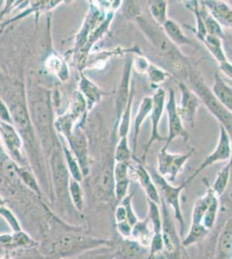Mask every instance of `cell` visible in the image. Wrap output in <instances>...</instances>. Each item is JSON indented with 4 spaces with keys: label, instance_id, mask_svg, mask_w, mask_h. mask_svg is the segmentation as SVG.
Returning a JSON list of instances; mask_svg holds the SVG:
<instances>
[{
    "label": "cell",
    "instance_id": "1",
    "mask_svg": "<svg viewBox=\"0 0 232 259\" xmlns=\"http://www.w3.org/2000/svg\"><path fill=\"white\" fill-rule=\"evenodd\" d=\"M108 244L109 241L105 239L68 233L60 236L51 242L48 246L47 251L53 256L68 257Z\"/></svg>",
    "mask_w": 232,
    "mask_h": 259
},
{
    "label": "cell",
    "instance_id": "2",
    "mask_svg": "<svg viewBox=\"0 0 232 259\" xmlns=\"http://www.w3.org/2000/svg\"><path fill=\"white\" fill-rule=\"evenodd\" d=\"M190 81L191 89L198 96L200 100L206 105L207 109L218 119L219 124L225 128L229 137L232 138V113L217 100L212 92V89H209L197 77H195L193 79L191 78Z\"/></svg>",
    "mask_w": 232,
    "mask_h": 259
},
{
    "label": "cell",
    "instance_id": "3",
    "mask_svg": "<svg viewBox=\"0 0 232 259\" xmlns=\"http://www.w3.org/2000/svg\"><path fill=\"white\" fill-rule=\"evenodd\" d=\"M217 197H218V195L215 194L212 188H210L207 193L202 197L197 199V201L194 204L191 228L189 231L188 235L186 236V238L183 242V244L185 246H189L191 244L200 242L208 234L209 231L203 227L204 218L212 201Z\"/></svg>",
    "mask_w": 232,
    "mask_h": 259
},
{
    "label": "cell",
    "instance_id": "4",
    "mask_svg": "<svg viewBox=\"0 0 232 259\" xmlns=\"http://www.w3.org/2000/svg\"><path fill=\"white\" fill-rule=\"evenodd\" d=\"M164 109L168 113V133L163 149L168 150L171 143L178 138H181L185 141L188 140V133L185 129L182 119L180 118L178 112L176 95L174 89H168V99L165 102Z\"/></svg>",
    "mask_w": 232,
    "mask_h": 259
},
{
    "label": "cell",
    "instance_id": "5",
    "mask_svg": "<svg viewBox=\"0 0 232 259\" xmlns=\"http://www.w3.org/2000/svg\"><path fill=\"white\" fill-rule=\"evenodd\" d=\"M194 150L186 154H172L162 148L158 154V173L169 182H175Z\"/></svg>",
    "mask_w": 232,
    "mask_h": 259
},
{
    "label": "cell",
    "instance_id": "6",
    "mask_svg": "<svg viewBox=\"0 0 232 259\" xmlns=\"http://www.w3.org/2000/svg\"><path fill=\"white\" fill-rule=\"evenodd\" d=\"M220 125V132H219V139H218V145L215 148V150L212 153L206 156L197 170L195 171L193 175L189 178L185 183V186L188 184L191 181L195 179L197 175L200 174L202 171L210 167L211 165L214 164L216 162H223V161H229L231 159L232 146L231 139L229 137V133H227L225 128L223 125Z\"/></svg>",
    "mask_w": 232,
    "mask_h": 259
},
{
    "label": "cell",
    "instance_id": "7",
    "mask_svg": "<svg viewBox=\"0 0 232 259\" xmlns=\"http://www.w3.org/2000/svg\"><path fill=\"white\" fill-rule=\"evenodd\" d=\"M152 98L153 101V109L150 113L152 131H151L150 139L147 142V145L145 147L144 153L142 156V159L144 162L147 159V154L149 152L151 146L153 145L154 142H165L167 140V138L163 137L159 133V131L160 120L165 108V91L162 88H159L157 89Z\"/></svg>",
    "mask_w": 232,
    "mask_h": 259
},
{
    "label": "cell",
    "instance_id": "8",
    "mask_svg": "<svg viewBox=\"0 0 232 259\" xmlns=\"http://www.w3.org/2000/svg\"><path fill=\"white\" fill-rule=\"evenodd\" d=\"M147 38L149 40L153 47L163 55H171L175 49L174 46L164 34L163 28L154 22H150L142 16L136 19Z\"/></svg>",
    "mask_w": 232,
    "mask_h": 259
},
{
    "label": "cell",
    "instance_id": "9",
    "mask_svg": "<svg viewBox=\"0 0 232 259\" xmlns=\"http://www.w3.org/2000/svg\"><path fill=\"white\" fill-rule=\"evenodd\" d=\"M180 91V103L178 106V112L182 119L183 123L193 127L197 109L201 100L193 90L184 82H178Z\"/></svg>",
    "mask_w": 232,
    "mask_h": 259
},
{
    "label": "cell",
    "instance_id": "10",
    "mask_svg": "<svg viewBox=\"0 0 232 259\" xmlns=\"http://www.w3.org/2000/svg\"><path fill=\"white\" fill-rule=\"evenodd\" d=\"M152 178L157 189H159L160 194H162V197L164 198V201L173 207L175 217L179 220L183 228L184 221H183L182 212H181L180 203H179V196L182 189L185 187V183H183L182 185L179 187H174L171 185L170 183H168V181L161 177L159 173H153L152 175Z\"/></svg>",
    "mask_w": 232,
    "mask_h": 259
},
{
    "label": "cell",
    "instance_id": "11",
    "mask_svg": "<svg viewBox=\"0 0 232 259\" xmlns=\"http://www.w3.org/2000/svg\"><path fill=\"white\" fill-rule=\"evenodd\" d=\"M67 139L74 156H76L77 162L79 163L83 177H87L89 174V166L85 137L79 129H77L71 133V135Z\"/></svg>",
    "mask_w": 232,
    "mask_h": 259
},
{
    "label": "cell",
    "instance_id": "12",
    "mask_svg": "<svg viewBox=\"0 0 232 259\" xmlns=\"http://www.w3.org/2000/svg\"><path fill=\"white\" fill-rule=\"evenodd\" d=\"M0 137L10 155L13 156L15 159L18 160V162H22L20 149L23 145V142L12 124L0 120Z\"/></svg>",
    "mask_w": 232,
    "mask_h": 259
},
{
    "label": "cell",
    "instance_id": "13",
    "mask_svg": "<svg viewBox=\"0 0 232 259\" xmlns=\"http://www.w3.org/2000/svg\"><path fill=\"white\" fill-rule=\"evenodd\" d=\"M52 173L56 196L63 200L67 194L69 195V181L71 177L69 176L68 168L65 167L62 160L58 156H55L52 162Z\"/></svg>",
    "mask_w": 232,
    "mask_h": 259
},
{
    "label": "cell",
    "instance_id": "14",
    "mask_svg": "<svg viewBox=\"0 0 232 259\" xmlns=\"http://www.w3.org/2000/svg\"><path fill=\"white\" fill-rule=\"evenodd\" d=\"M222 27L232 29V9L228 4L218 0L200 1Z\"/></svg>",
    "mask_w": 232,
    "mask_h": 259
},
{
    "label": "cell",
    "instance_id": "15",
    "mask_svg": "<svg viewBox=\"0 0 232 259\" xmlns=\"http://www.w3.org/2000/svg\"><path fill=\"white\" fill-rule=\"evenodd\" d=\"M129 163L115 162L114 168V190L115 197L121 201L127 195L129 187Z\"/></svg>",
    "mask_w": 232,
    "mask_h": 259
},
{
    "label": "cell",
    "instance_id": "16",
    "mask_svg": "<svg viewBox=\"0 0 232 259\" xmlns=\"http://www.w3.org/2000/svg\"><path fill=\"white\" fill-rule=\"evenodd\" d=\"M136 173V178L141 184L142 189H144L147 197L149 200L154 203L159 204L160 197H159V190L157 189L155 184L153 183L152 176L147 170L143 165L138 164L135 168H132Z\"/></svg>",
    "mask_w": 232,
    "mask_h": 259
},
{
    "label": "cell",
    "instance_id": "17",
    "mask_svg": "<svg viewBox=\"0 0 232 259\" xmlns=\"http://www.w3.org/2000/svg\"><path fill=\"white\" fill-rule=\"evenodd\" d=\"M132 67V61L127 60L123 69V75H122V79H121L119 91H118L117 97H116L118 120H120L121 114L126 107V103L128 101V98H129L130 91H131V89H129L130 76H131Z\"/></svg>",
    "mask_w": 232,
    "mask_h": 259
},
{
    "label": "cell",
    "instance_id": "18",
    "mask_svg": "<svg viewBox=\"0 0 232 259\" xmlns=\"http://www.w3.org/2000/svg\"><path fill=\"white\" fill-rule=\"evenodd\" d=\"M212 92L217 100L232 113V88L224 81L218 73L215 74Z\"/></svg>",
    "mask_w": 232,
    "mask_h": 259
},
{
    "label": "cell",
    "instance_id": "19",
    "mask_svg": "<svg viewBox=\"0 0 232 259\" xmlns=\"http://www.w3.org/2000/svg\"><path fill=\"white\" fill-rule=\"evenodd\" d=\"M164 34L168 36L169 41L175 46H192L193 42L183 31L181 27L176 22L172 19H168L162 26Z\"/></svg>",
    "mask_w": 232,
    "mask_h": 259
},
{
    "label": "cell",
    "instance_id": "20",
    "mask_svg": "<svg viewBox=\"0 0 232 259\" xmlns=\"http://www.w3.org/2000/svg\"><path fill=\"white\" fill-rule=\"evenodd\" d=\"M153 98L147 96L141 100V104L139 106L138 112L136 116L135 124H134V140H132V155L136 154V146H137V139L141 132V127L144 123L145 119L147 118L148 115H150L153 109Z\"/></svg>",
    "mask_w": 232,
    "mask_h": 259
},
{
    "label": "cell",
    "instance_id": "21",
    "mask_svg": "<svg viewBox=\"0 0 232 259\" xmlns=\"http://www.w3.org/2000/svg\"><path fill=\"white\" fill-rule=\"evenodd\" d=\"M153 237V232L151 231L149 220L145 221H138L132 227L131 238L135 241L142 245L143 247L150 246Z\"/></svg>",
    "mask_w": 232,
    "mask_h": 259
},
{
    "label": "cell",
    "instance_id": "22",
    "mask_svg": "<svg viewBox=\"0 0 232 259\" xmlns=\"http://www.w3.org/2000/svg\"><path fill=\"white\" fill-rule=\"evenodd\" d=\"M200 12L204 25L206 27L207 35H214L220 39L224 38V33H223V27L218 24V21L216 20L212 14L208 12V10L200 2Z\"/></svg>",
    "mask_w": 232,
    "mask_h": 259
},
{
    "label": "cell",
    "instance_id": "23",
    "mask_svg": "<svg viewBox=\"0 0 232 259\" xmlns=\"http://www.w3.org/2000/svg\"><path fill=\"white\" fill-rule=\"evenodd\" d=\"M143 246L137 242L127 241L118 249L116 259H143L145 251Z\"/></svg>",
    "mask_w": 232,
    "mask_h": 259
},
{
    "label": "cell",
    "instance_id": "24",
    "mask_svg": "<svg viewBox=\"0 0 232 259\" xmlns=\"http://www.w3.org/2000/svg\"><path fill=\"white\" fill-rule=\"evenodd\" d=\"M80 93H82V95L87 98L88 109H91L94 104L100 101L102 97V93L96 85L84 76H82L80 82Z\"/></svg>",
    "mask_w": 232,
    "mask_h": 259
},
{
    "label": "cell",
    "instance_id": "25",
    "mask_svg": "<svg viewBox=\"0 0 232 259\" xmlns=\"http://www.w3.org/2000/svg\"><path fill=\"white\" fill-rule=\"evenodd\" d=\"M202 42L219 63L227 61V56L223 50L222 39L214 35H206Z\"/></svg>",
    "mask_w": 232,
    "mask_h": 259
},
{
    "label": "cell",
    "instance_id": "26",
    "mask_svg": "<svg viewBox=\"0 0 232 259\" xmlns=\"http://www.w3.org/2000/svg\"><path fill=\"white\" fill-rule=\"evenodd\" d=\"M149 3V12L153 22L163 26L168 18V1L164 0H151Z\"/></svg>",
    "mask_w": 232,
    "mask_h": 259
},
{
    "label": "cell",
    "instance_id": "27",
    "mask_svg": "<svg viewBox=\"0 0 232 259\" xmlns=\"http://www.w3.org/2000/svg\"><path fill=\"white\" fill-rule=\"evenodd\" d=\"M232 167V158L229 160L222 169L218 171L216 180H215L212 189L215 192V194L218 196H221L226 191L227 187L229 184V178H230V171Z\"/></svg>",
    "mask_w": 232,
    "mask_h": 259
},
{
    "label": "cell",
    "instance_id": "28",
    "mask_svg": "<svg viewBox=\"0 0 232 259\" xmlns=\"http://www.w3.org/2000/svg\"><path fill=\"white\" fill-rule=\"evenodd\" d=\"M69 196L73 203L75 208L78 212H82L84 208V194L81 183L72 177L69 181Z\"/></svg>",
    "mask_w": 232,
    "mask_h": 259
},
{
    "label": "cell",
    "instance_id": "29",
    "mask_svg": "<svg viewBox=\"0 0 232 259\" xmlns=\"http://www.w3.org/2000/svg\"><path fill=\"white\" fill-rule=\"evenodd\" d=\"M134 96H135V90L134 85L131 88L128 101L126 103V107L124 109L121 118H120V126H119V136L120 138L127 137L129 133L130 120H131V112H132V102H134Z\"/></svg>",
    "mask_w": 232,
    "mask_h": 259
},
{
    "label": "cell",
    "instance_id": "30",
    "mask_svg": "<svg viewBox=\"0 0 232 259\" xmlns=\"http://www.w3.org/2000/svg\"><path fill=\"white\" fill-rule=\"evenodd\" d=\"M15 173L17 174L19 179L22 181V183L24 185L27 186L30 190H32L34 193L38 195H41V189L39 187V183L36 179L35 177L33 176L32 173L28 169V168L21 167L14 163Z\"/></svg>",
    "mask_w": 232,
    "mask_h": 259
},
{
    "label": "cell",
    "instance_id": "31",
    "mask_svg": "<svg viewBox=\"0 0 232 259\" xmlns=\"http://www.w3.org/2000/svg\"><path fill=\"white\" fill-rule=\"evenodd\" d=\"M63 153H64L65 161L67 163V168L71 177L81 183L84 177L82 175V169L79 163L77 162L76 156H74L73 152L70 149H67L65 146L63 147Z\"/></svg>",
    "mask_w": 232,
    "mask_h": 259
},
{
    "label": "cell",
    "instance_id": "32",
    "mask_svg": "<svg viewBox=\"0 0 232 259\" xmlns=\"http://www.w3.org/2000/svg\"><path fill=\"white\" fill-rule=\"evenodd\" d=\"M46 68L54 74H56L61 80H65L69 77V70L64 62L60 57L55 55L50 56L46 62Z\"/></svg>",
    "mask_w": 232,
    "mask_h": 259
},
{
    "label": "cell",
    "instance_id": "33",
    "mask_svg": "<svg viewBox=\"0 0 232 259\" xmlns=\"http://www.w3.org/2000/svg\"><path fill=\"white\" fill-rule=\"evenodd\" d=\"M38 243L28 234L21 230L19 232L12 233V245L10 248H18V249H29L35 247Z\"/></svg>",
    "mask_w": 232,
    "mask_h": 259
},
{
    "label": "cell",
    "instance_id": "34",
    "mask_svg": "<svg viewBox=\"0 0 232 259\" xmlns=\"http://www.w3.org/2000/svg\"><path fill=\"white\" fill-rule=\"evenodd\" d=\"M130 157H131V150L128 146L127 137L121 138L115 150V162L129 163Z\"/></svg>",
    "mask_w": 232,
    "mask_h": 259
},
{
    "label": "cell",
    "instance_id": "35",
    "mask_svg": "<svg viewBox=\"0 0 232 259\" xmlns=\"http://www.w3.org/2000/svg\"><path fill=\"white\" fill-rule=\"evenodd\" d=\"M147 74L151 82L154 85H159L168 80V78L172 77V75L167 71L163 70L159 67L151 63L147 69Z\"/></svg>",
    "mask_w": 232,
    "mask_h": 259
},
{
    "label": "cell",
    "instance_id": "36",
    "mask_svg": "<svg viewBox=\"0 0 232 259\" xmlns=\"http://www.w3.org/2000/svg\"><path fill=\"white\" fill-rule=\"evenodd\" d=\"M219 247L221 252L223 255H229L232 250V221L229 223L223 231V234L221 235L219 240Z\"/></svg>",
    "mask_w": 232,
    "mask_h": 259
},
{
    "label": "cell",
    "instance_id": "37",
    "mask_svg": "<svg viewBox=\"0 0 232 259\" xmlns=\"http://www.w3.org/2000/svg\"><path fill=\"white\" fill-rule=\"evenodd\" d=\"M0 217H2L7 222V224L9 225V227H11V229L13 231V233L19 232L22 230L18 218L15 216L12 210L9 209L7 206H0Z\"/></svg>",
    "mask_w": 232,
    "mask_h": 259
},
{
    "label": "cell",
    "instance_id": "38",
    "mask_svg": "<svg viewBox=\"0 0 232 259\" xmlns=\"http://www.w3.org/2000/svg\"><path fill=\"white\" fill-rule=\"evenodd\" d=\"M123 13L127 19H137L141 17V6L136 1H125L123 2Z\"/></svg>",
    "mask_w": 232,
    "mask_h": 259
},
{
    "label": "cell",
    "instance_id": "39",
    "mask_svg": "<svg viewBox=\"0 0 232 259\" xmlns=\"http://www.w3.org/2000/svg\"><path fill=\"white\" fill-rule=\"evenodd\" d=\"M132 197L131 195H126L123 200H121V204H122L126 210V216H127V222L131 227H134L138 222V219L136 217V213L134 212L132 206Z\"/></svg>",
    "mask_w": 232,
    "mask_h": 259
},
{
    "label": "cell",
    "instance_id": "40",
    "mask_svg": "<svg viewBox=\"0 0 232 259\" xmlns=\"http://www.w3.org/2000/svg\"><path fill=\"white\" fill-rule=\"evenodd\" d=\"M0 120L5 123L12 124V117L9 109L7 108L6 104L0 98Z\"/></svg>",
    "mask_w": 232,
    "mask_h": 259
},
{
    "label": "cell",
    "instance_id": "41",
    "mask_svg": "<svg viewBox=\"0 0 232 259\" xmlns=\"http://www.w3.org/2000/svg\"><path fill=\"white\" fill-rule=\"evenodd\" d=\"M149 65L150 63L147 62V60L145 57H138L135 62H132V67H135L140 74H144V73L147 74Z\"/></svg>",
    "mask_w": 232,
    "mask_h": 259
},
{
    "label": "cell",
    "instance_id": "42",
    "mask_svg": "<svg viewBox=\"0 0 232 259\" xmlns=\"http://www.w3.org/2000/svg\"><path fill=\"white\" fill-rule=\"evenodd\" d=\"M117 227L118 232L120 233L122 237L126 238V239H129L131 238V232H132V227L128 224L127 221L125 222H121V223H117L116 224Z\"/></svg>",
    "mask_w": 232,
    "mask_h": 259
},
{
    "label": "cell",
    "instance_id": "43",
    "mask_svg": "<svg viewBox=\"0 0 232 259\" xmlns=\"http://www.w3.org/2000/svg\"><path fill=\"white\" fill-rule=\"evenodd\" d=\"M115 221L116 224L127 221V216H126V210L125 206L122 204H120L115 211Z\"/></svg>",
    "mask_w": 232,
    "mask_h": 259
},
{
    "label": "cell",
    "instance_id": "44",
    "mask_svg": "<svg viewBox=\"0 0 232 259\" xmlns=\"http://www.w3.org/2000/svg\"><path fill=\"white\" fill-rule=\"evenodd\" d=\"M219 70L223 73L225 76L232 80V63L228 60L225 62L219 63Z\"/></svg>",
    "mask_w": 232,
    "mask_h": 259
},
{
    "label": "cell",
    "instance_id": "45",
    "mask_svg": "<svg viewBox=\"0 0 232 259\" xmlns=\"http://www.w3.org/2000/svg\"><path fill=\"white\" fill-rule=\"evenodd\" d=\"M12 234H0V247L10 248L12 245Z\"/></svg>",
    "mask_w": 232,
    "mask_h": 259
},
{
    "label": "cell",
    "instance_id": "46",
    "mask_svg": "<svg viewBox=\"0 0 232 259\" xmlns=\"http://www.w3.org/2000/svg\"><path fill=\"white\" fill-rule=\"evenodd\" d=\"M6 206V200L0 196V206Z\"/></svg>",
    "mask_w": 232,
    "mask_h": 259
},
{
    "label": "cell",
    "instance_id": "47",
    "mask_svg": "<svg viewBox=\"0 0 232 259\" xmlns=\"http://www.w3.org/2000/svg\"><path fill=\"white\" fill-rule=\"evenodd\" d=\"M0 259H13L11 257V256H10L9 253H6V255H4L2 257H0Z\"/></svg>",
    "mask_w": 232,
    "mask_h": 259
}]
</instances>
